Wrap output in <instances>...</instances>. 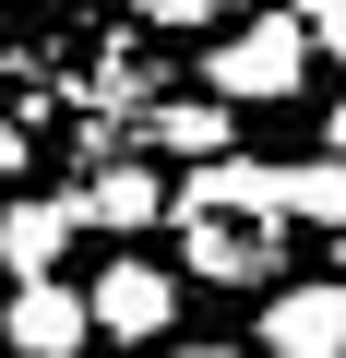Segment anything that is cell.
Listing matches in <instances>:
<instances>
[{
  "label": "cell",
  "instance_id": "9",
  "mask_svg": "<svg viewBox=\"0 0 346 358\" xmlns=\"http://www.w3.org/2000/svg\"><path fill=\"white\" fill-rule=\"evenodd\" d=\"M275 192H287V215H298V227H346V167H334V155L275 167Z\"/></svg>",
  "mask_w": 346,
  "mask_h": 358
},
{
  "label": "cell",
  "instance_id": "2",
  "mask_svg": "<svg viewBox=\"0 0 346 358\" xmlns=\"http://www.w3.org/2000/svg\"><path fill=\"white\" fill-rule=\"evenodd\" d=\"M203 72H215V96H227V108H275V96H298L310 36H298V13H263V24H227Z\"/></svg>",
  "mask_w": 346,
  "mask_h": 358
},
{
  "label": "cell",
  "instance_id": "3",
  "mask_svg": "<svg viewBox=\"0 0 346 358\" xmlns=\"http://www.w3.org/2000/svg\"><path fill=\"white\" fill-rule=\"evenodd\" d=\"M0 346H13V358H84V346H96V310H84V287H60V275H24L13 299H0Z\"/></svg>",
  "mask_w": 346,
  "mask_h": 358
},
{
  "label": "cell",
  "instance_id": "4",
  "mask_svg": "<svg viewBox=\"0 0 346 358\" xmlns=\"http://www.w3.org/2000/svg\"><path fill=\"white\" fill-rule=\"evenodd\" d=\"M84 310H96V334L155 346V334H167V310H180V287H167V263H108V275L84 287Z\"/></svg>",
  "mask_w": 346,
  "mask_h": 358
},
{
  "label": "cell",
  "instance_id": "8",
  "mask_svg": "<svg viewBox=\"0 0 346 358\" xmlns=\"http://www.w3.org/2000/svg\"><path fill=\"white\" fill-rule=\"evenodd\" d=\"M143 131H155V155H192L203 167V155H227V96H167Z\"/></svg>",
  "mask_w": 346,
  "mask_h": 358
},
{
  "label": "cell",
  "instance_id": "10",
  "mask_svg": "<svg viewBox=\"0 0 346 358\" xmlns=\"http://www.w3.org/2000/svg\"><path fill=\"white\" fill-rule=\"evenodd\" d=\"M298 36H310V60H346V0H298Z\"/></svg>",
  "mask_w": 346,
  "mask_h": 358
},
{
  "label": "cell",
  "instance_id": "6",
  "mask_svg": "<svg viewBox=\"0 0 346 358\" xmlns=\"http://www.w3.org/2000/svg\"><path fill=\"white\" fill-rule=\"evenodd\" d=\"M72 227H84L72 203H0V275H13V287L24 275H60L72 263Z\"/></svg>",
  "mask_w": 346,
  "mask_h": 358
},
{
  "label": "cell",
  "instance_id": "5",
  "mask_svg": "<svg viewBox=\"0 0 346 358\" xmlns=\"http://www.w3.org/2000/svg\"><path fill=\"white\" fill-rule=\"evenodd\" d=\"M263 358H346V287H275L263 299Z\"/></svg>",
  "mask_w": 346,
  "mask_h": 358
},
{
  "label": "cell",
  "instance_id": "13",
  "mask_svg": "<svg viewBox=\"0 0 346 358\" xmlns=\"http://www.w3.org/2000/svg\"><path fill=\"white\" fill-rule=\"evenodd\" d=\"M180 358H251V346H180Z\"/></svg>",
  "mask_w": 346,
  "mask_h": 358
},
{
  "label": "cell",
  "instance_id": "1",
  "mask_svg": "<svg viewBox=\"0 0 346 358\" xmlns=\"http://www.w3.org/2000/svg\"><path fill=\"white\" fill-rule=\"evenodd\" d=\"M167 227H180V251H192L203 287H275L287 192H275V167H251V155H203L180 192H167Z\"/></svg>",
  "mask_w": 346,
  "mask_h": 358
},
{
  "label": "cell",
  "instance_id": "7",
  "mask_svg": "<svg viewBox=\"0 0 346 358\" xmlns=\"http://www.w3.org/2000/svg\"><path fill=\"white\" fill-rule=\"evenodd\" d=\"M72 215L131 239V227H155V215H167V179H155V167H131V155H108V167L84 179V203H72Z\"/></svg>",
  "mask_w": 346,
  "mask_h": 358
},
{
  "label": "cell",
  "instance_id": "11",
  "mask_svg": "<svg viewBox=\"0 0 346 358\" xmlns=\"http://www.w3.org/2000/svg\"><path fill=\"white\" fill-rule=\"evenodd\" d=\"M131 13H143V24H167V36H180V24H215L227 0H131Z\"/></svg>",
  "mask_w": 346,
  "mask_h": 358
},
{
  "label": "cell",
  "instance_id": "12",
  "mask_svg": "<svg viewBox=\"0 0 346 358\" xmlns=\"http://www.w3.org/2000/svg\"><path fill=\"white\" fill-rule=\"evenodd\" d=\"M322 155H334V167H346V108H334V120H322Z\"/></svg>",
  "mask_w": 346,
  "mask_h": 358
}]
</instances>
